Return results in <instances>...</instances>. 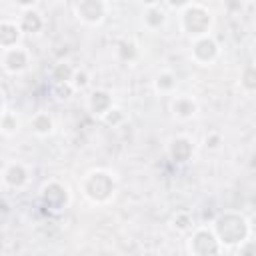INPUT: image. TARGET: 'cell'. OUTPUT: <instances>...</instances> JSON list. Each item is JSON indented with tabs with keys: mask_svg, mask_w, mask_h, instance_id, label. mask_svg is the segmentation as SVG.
<instances>
[{
	"mask_svg": "<svg viewBox=\"0 0 256 256\" xmlns=\"http://www.w3.org/2000/svg\"><path fill=\"white\" fill-rule=\"evenodd\" d=\"M210 12L204 10V6L200 4H192V2H186L184 4V12H182V26L184 30L194 36V38H202V36H208V28H210Z\"/></svg>",
	"mask_w": 256,
	"mask_h": 256,
	"instance_id": "cell-2",
	"label": "cell"
},
{
	"mask_svg": "<svg viewBox=\"0 0 256 256\" xmlns=\"http://www.w3.org/2000/svg\"><path fill=\"white\" fill-rule=\"evenodd\" d=\"M218 242L222 244H242L244 238L248 236V222L242 216L236 214H226L222 218H218L216 222V234Z\"/></svg>",
	"mask_w": 256,
	"mask_h": 256,
	"instance_id": "cell-1",
	"label": "cell"
},
{
	"mask_svg": "<svg viewBox=\"0 0 256 256\" xmlns=\"http://www.w3.org/2000/svg\"><path fill=\"white\" fill-rule=\"evenodd\" d=\"M76 14L82 22H88V24H96L104 18V10H106V4L104 2H96V0H84V2H78L76 6Z\"/></svg>",
	"mask_w": 256,
	"mask_h": 256,
	"instance_id": "cell-4",
	"label": "cell"
},
{
	"mask_svg": "<svg viewBox=\"0 0 256 256\" xmlns=\"http://www.w3.org/2000/svg\"><path fill=\"white\" fill-rule=\"evenodd\" d=\"M40 26H42V18H40L38 12L32 10V12H26V14L22 16V24H20L22 30H26V32H36Z\"/></svg>",
	"mask_w": 256,
	"mask_h": 256,
	"instance_id": "cell-13",
	"label": "cell"
},
{
	"mask_svg": "<svg viewBox=\"0 0 256 256\" xmlns=\"http://www.w3.org/2000/svg\"><path fill=\"white\" fill-rule=\"evenodd\" d=\"M28 66V52L22 50L20 46H14V48H8L4 52V68L8 72H20Z\"/></svg>",
	"mask_w": 256,
	"mask_h": 256,
	"instance_id": "cell-6",
	"label": "cell"
},
{
	"mask_svg": "<svg viewBox=\"0 0 256 256\" xmlns=\"http://www.w3.org/2000/svg\"><path fill=\"white\" fill-rule=\"evenodd\" d=\"M0 114H2V100H0Z\"/></svg>",
	"mask_w": 256,
	"mask_h": 256,
	"instance_id": "cell-19",
	"label": "cell"
},
{
	"mask_svg": "<svg viewBox=\"0 0 256 256\" xmlns=\"http://www.w3.org/2000/svg\"><path fill=\"white\" fill-rule=\"evenodd\" d=\"M32 128L36 134H48L52 130V118L48 114H36L32 120Z\"/></svg>",
	"mask_w": 256,
	"mask_h": 256,
	"instance_id": "cell-14",
	"label": "cell"
},
{
	"mask_svg": "<svg viewBox=\"0 0 256 256\" xmlns=\"http://www.w3.org/2000/svg\"><path fill=\"white\" fill-rule=\"evenodd\" d=\"M18 38H20V26H16L14 22H2L0 24V46L4 50L14 48Z\"/></svg>",
	"mask_w": 256,
	"mask_h": 256,
	"instance_id": "cell-7",
	"label": "cell"
},
{
	"mask_svg": "<svg viewBox=\"0 0 256 256\" xmlns=\"http://www.w3.org/2000/svg\"><path fill=\"white\" fill-rule=\"evenodd\" d=\"M4 180H6V184H10V186H22V184L28 180V174H26L24 166L12 164V166H8V170L4 172Z\"/></svg>",
	"mask_w": 256,
	"mask_h": 256,
	"instance_id": "cell-10",
	"label": "cell"
},
{
	"mask_svg": "<svg viewBox=\"0 0 256 256\" xmlns=\"http://www.w3.org/2000/svg\"><path fill=\"white\" fill-rule=\"evenodd\" d=\"M0 126H2V130H4V132H8V134H10V132H14V130L18 128V120H16L12 114H4V116H2V120H0Z\"/></svg>",
	"mask_w": 256,
	"mask_h": 256,
	"instance_id": "cell-16",
	"label": "cell"
},
{
	"mask_svg": "<svg viewBox=\"0 0 256 256\" xmlns=\"http://www.w3.org/2000/svg\"><path fill=\"white\" fill-rule=\"evenodd\" d=\"M240 250H244L242 256H254V254H252V250H254V242H252V240H244Z\"/></svg>",
	"mask_w": 256,
	"mask_h": 256,
	"instance_id": "cell-18",
	"label": "cell"
},
{
	"mask_svg": "<svg viewBox=\"0 0 256 256\" xmlns=\"http://www.w3.org/2000/svg\"><path fill=\"white\" fill-rule=\"evenodd\" d=\"M192 54H194V58H196L198 62L208 64V62H212V60L218 56V44H216L214 38H210V36L196 38L194 48H192Z\"/></svg>",
	"mask_w": 256,
	"mask_h": 256,
	"instance_id": "cell-5",
	"label": "cell"
},
{
	"mask_svg": "<svg viewBox=\"0 0 256 256\" xmlns=\"http://www.w3.org/2000/svg\"><path fill=\"white\" fill-rule=\"evenodd\" d=\"M164 20H166V14L160 10V6H158V4H148V10H146V14H144L146 26H148V28H158V26L164 24Z\"/></svg>",
	"mask_w": 256,
	"mask_h": 256,
	"instance_id": "cell-11",
	"label": "cell"
},
{
	"mask_svg": "<svg viewBox=\"0 0 256 256\" xmlns=\"http://www.w3.org/2000/svg\"><path fill=\"white\" fill-rule=\"evenodd\" d=\"M110 108H112V100H110V94H108V92L96 90V92L90 96V110H92L94 114L104 116Z\"/></svg>",
	"mask_w": 256,
	"mask_h": 256,
	"instance_id": "cell-8",
	"label": "cell"
},
{
	"mask_svg": "<svg viewBox=\"0 0 256 256\" xmlns=\"http://www.w3.org/2000/svg\"><path fill=\"white\" fill-rule=\"evenodd\" d=\"M174 86H176V78L170 72H164L156 78V90H160V92H170Z\"/></svg>",
	"mask_w": 256,
	"mask_h": 256,
	"instance_id": "cell-15",
	"label": "cell"
},
{
	"mask_svg": "<svg viewBox=\"0 0 256 256\" xmlns=\"http://www.w3.org/2000/svg\"><path fill=\"white\" fill-rule=\"evenodd\" d=\"M172 110L178 118H190L194 112H196V102L188 96H178L172 104Z\"/></svg>",
	"mask_w": 256,
	"mask_h": 256,
	"instance_id": "cell-9",
	"label": "cell"
},
{
	"mask_svg": "<svg viewBox=\"0 0 256 256\" xmlns=\"http://www.w3.org/2000/svg\"><path fill=\"white\" fill-rule=\"evenodd\" d=\"M218 248H220L218 238L214 236V232H210V230H206V228L198 230V232L190 238V250H192L194 254H198V256H214V254L218 252Z\"/></svg>",
	"mask_w": 256,
	"mask_h": 256,
	"instance_id": "cell-3",
	"label": "cell"
},
{
	"mask_svg": "<svg viewBox=\"0 0 256 256\" xmlns=\"http://www.w3.org/2000/svg\"><path fill=\"white\" fill-rule=\"evenodd\" d=\"M186 152H192V146H190V142H188L186 138H178V140L172 142V156H174V160L184 162V160L190 156V154H186Z\"/></svg>",
	"mask_w": 256,
	"mask_h": 256,
	"instance_id": "cell-12",
	"label": "cell"
},
{
	"mask_svg": "<svg viewBox=\"0 0 256 256\" xmlns=\"http://www.w3.org/2000/svg\"><path fill=\"white\" fill-rule=\"evenodd\" d=\"M72 78H74V86H86V82H88L86 72H76Z\"/></svg>",
	"mask_w": 256,
	"mask_h": 256,
	"instance_id": "cell-17",
	"label": "cell"
}]
</instances>
